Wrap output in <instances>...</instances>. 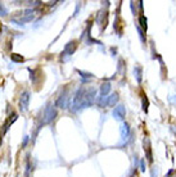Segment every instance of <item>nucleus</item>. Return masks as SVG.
I'll return each mask as SVG.
<instances>
[{"mask_svg":"<svg viewBox=\"0 0 176 177\" xmlns=\"http://www.w3.org/2000/svg\"><path fill=\"white\" fill-rule=\"evenodd\" d=\"M125 116H126V109L123 105H118V107L115 108V111H113V117L116 119H125Z\"/></svg>","mask_w":176,"mask_h":177,"instance_id":"nucleus-1","label":"nucleus"},{"mask_svg":"<svg viewBox=\"0 0 176 177\" xmlns=\"http://www.w3.org/2000/svg\"><path fill=\"white\" fill-rule=\"evenodd\" d=\"M144 150L147 154V159H148L149 163H153V155H152V149H150V142L148 139L144 140Z\"/></svg>","mask_w":176,"mask_h":177,"instance_id":"nucleus-2","label":"nucleus"},{"mask_svg":"<svg viewBox=\"0 0 176 177\" xmlns=\"http://www.w3.org/2000/svg\"><path fill=\"white\" fill-rule=\"evenodd\" d=\"M130 135V127L127 123H123V126L121 128V137H122V140H126L127 137H129Z\"/></svg>","mask_w":176,"mask_h":177,"instance_id":"nucleus-3","label":"nucleus"},{"mask_svg":"<svg viewBox=\"0 0 176 177\" xmlns=\"http://www.w3.org/2000/svg\"><path fill=\"white\" fill-rule=\"evenodd\" d=\"M28 100H30V94L28 93H25L23 94V96H22V99H21V109H25L27 108V104H28Z\"/></svg>","mask_w":176,"mask_h":177,"instance_id":"nucleus-4","label":"nucleus"},{"mask_svg":"<svg viewBox=\"0 0 176 177\" xmlns=\"http://www.w3.org/2000/svg\"><path fill=\"white\" fill-rule=\"evenodd\" d=\"M76 50V41H71L68 42L64 47V53H68V54H73V51Z\"/></svg>","mask_w":176,"mask_h":177,"instance_id":"nucleus-5","label":"nucleus"},{"mask_svg":"<svg viewBox=\"0 0 176 177\" xmlns=\"http://www.w3.org/2000/svg\"><path fill=\"white\" fill-rule=\"evenodd\" d=\"M117 100H118V95L117 94H112L111 96H108V99H107V105L108 107H115Z\"/></svg>","mask_w":176,"mask_h":177,"instance_id":"nucleus-6","label":"nucleus"},{"mask_svg":"<svg viewBox=\"0 0 176 177\" xmlns=\"http://www.w3.org/2000/svg\"><path fill=\"white\" fill-rule=\"evenodd\" d=\"M134 75H135V77H136V81L137 82H141V76H143V69H141V67L139 66H136L135 68H134Z\"/></svg>","mask_w":176,"mask_h":177,"instance_id":"nucleus-7","label":"nucleus"},{"mask_svg":"<svg viewBox=\"0 0 176 177\" xmlns=\"http://www.w3.org/2000/svg\"><path fill=\"white\" fill-rule=\"evenodd\" d=\"M147 22H148V21H147V18L144 17V16H140V18H139V25H140V28H141V30L143 31H147V28H148V25H147Z\"/></svg>","mask_w":176,"mask_h":177,"instance_id":"nucleus-8","label":"nucleus"},{"mask_svg":"<svg viewBox=\"0 0 176 177\" xmlns=\"http://www.w3.org/2000/svg\"><path fill=\"white\" fill-rule=\"evenodd\" d=\"M109 90H111V85L109 84H103L102 87H100V93L103 96H107V94L109 93Z\"/></svg>","mask_w":176,"mask_h":177,"instance_id":"nucleus-9","label":"nucleus"},{"mask_svg":"<svg viewBox=\"0 0 176 177\" xmlns=\"http://www.w3.org/2000/svg\"><path fill=\"white\" fill-rule=\"evenodd\" d=\"M141 103H143V111H144L145 113H148V105H149L148 98H147V96H143V99H141Z\"/></svg>","mask_w":176,"mask_h":177,"instance_id":"nucleus-10","label":"nucleus"},{"mask_svg":"<svg viewBox=\"0 0 176 177\" xmlns=\"http://www.w3.org/2000/svg\"><path fill=\"white\" fill-rule=\"evenodd\" d=\"M136 30H137V32H139V35H140V39H141V41H143V42H145V37H144V31H143L140 27H136Z\"/></svg>","mask_w":176,"mask_h":177,"instance_id":"nucleus-11","label":"nucleus"},{"mask_svg":"<svg viewBox=\"0 0 176 177\" xmlns=\"http://www.w3.org/2000/svg\"><path fill=\"white\" fill-rule=\"evenodd\" d=\"M12 59L16 60V62H22L23 60L22 56H18V54H12Z\"/></svg>","mask_w":176,"mask_h":177,"instance_id":"nucleus-12","label":"nucleus"},{"mask_svg":"<svg viewBox=\"0 0 176 177\" xmlns=\"http://www.w3.org/2000/svg\"><path fill=\"white\" fill-rule=\"evenodd\" d=\"M140 167H141V172H145V160L144 159H141L140 160Z\"/></svg>","mask_w":176,"mask_h":177,"instance_id":"nucleus-13","label":"nucleus"},{"mask_svg":"<svg viewBox=\"0 0 176 177\" xmlns=\"http://www.w3.org/2000/svg\"><path fill=\"white\" fill-rule=\"evenodd\" d=\"M152 177H157V169H156V167L152 169Z\"/></svg>","mask_w":176,"mask_h":177,"instance_id":"nucleus-14","label":"nucleus"},{"mask_svg":"<svg viewBox=\"0 0 176 177\" xmlns=\"http://www.w3.org/2000/svg\"><path fill=\"white\" fill-rule=\"evenodd\" d=\"M172 173H174V171H172V169H171V171L168 172V173H167V176H166V177H171V175H172Z\"/></svg>","mask_w":176,"mask_h":177,"instance_id":"nucleus-15","label":"nucleus"}]
</instances>
